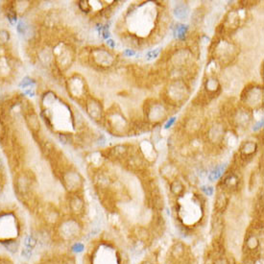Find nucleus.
Masks as SVG:
<instances>
[{
  "label": "nucleus",
  "instance_id": "f257e3e1",
  "mask_svg": "<svg viewBox=\"0 0 264 264\" xmlns=\"http://www.w3.org/2000/svg\"><path fill=\"white\" fill-rule=\"evenodd\" d=\"M37 246L21 212L11 206L0 207V253L13 257L26 253L32 254Z\"/></svg>",
  "mask_w": 264,
  "mask_h": 264
},
{
  "label": "nucleus",
  "instance_id": "f03ea898",
  "mask_svg": "<svg viewBox=\"0 0 264 264\" xmlns=\"http://www.w3.org/2000/svg\"><path fill=\"white\" fill-rule=\"evenodd\" d=\"M0 264H16L14 257L6 254L0 253Z\"/></svg>",
  "mask_w": 264,
  "mask_h": 264
}]
</instances>
